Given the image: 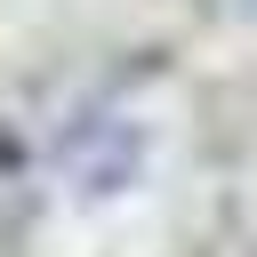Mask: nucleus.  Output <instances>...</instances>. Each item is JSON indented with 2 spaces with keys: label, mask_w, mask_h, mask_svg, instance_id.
Wrapping results in <instances>:
<instances>
[]
</instances>
